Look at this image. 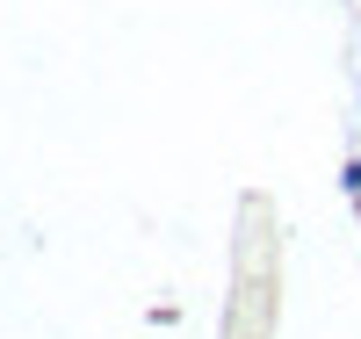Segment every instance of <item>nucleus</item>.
Segmentation results:
<instances>
[]
</instances>
